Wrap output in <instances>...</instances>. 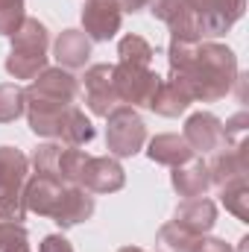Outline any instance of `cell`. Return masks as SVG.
Here are the masks:
<instances>
[{
	"instance_id": "24",
	"label": "cell",
	"mask_w": 249,
	"mask_h": 252,
	"mask_svg": "<svg viewBox=\"0 0 249 252\" xmlns=\"http://www.w3.org/2000/svg\"><path fill=\"white\" fill-rule=\"evenodd\" d=\"M220 190V199L226 205V211H232L238 220H249V188L247 179H238V182H229L223 185Z\"/></svg>"
},
{
	"instance_id": "4",
	"label": "cell",
	"mask_w": 249,
	"mask_h": 252,
	"mask_svg": "<svg viewBox=\"0 0 249 252\" xmlns=\"http://www.w3.org/2000/svg\"><path fill=\"white\" fill-rule=\"evenodd\" d=\"M106 144H109V153L118 156V158H129L135 153L144 150L147 144V126L141 121V115L132 109V106H115L109 115H106Z\"/></svg>"
},
{
	"instance_id": "1",
	"label": "cell",
	"mask_w": 249,
	"mask_h": 252,
	"mask_svg": "<svg viewBox=\"0 0 249 252\" xmlns=\"http://www.w3.org/2000/svg\"><path fill=\"white\" fill-rule=\"evenodd\" d=\"M167 62H170V79L185 88L190 100L217 103L238 82V59L226 44L170 41Z\"/></svg>"
},
{
	"instance_id": "18",
	"label": "cell",
	"mask_w": 249,
	"mask_h": 252,
	"mask_svg": "<svg viewBox=\"0 0 249 252\" xmlns=\"http://www.w3.org/2000/svg\"><path fill=\"white\" fill-rule=\"evenodd\" d=\"M91 214H94V196L85 188H79V185H67L62 193V202H59V208L53 214V220L62 229H70V226L88 220Z\"/></svg>"
},
{
	"instance_id": "6",
	"label": "cell",
	"mask_w": 249,
	"mask_h": 252,
	"mask_svg": "<svg viewBox=\"0 0 249 252\" xmlns=\"http://www.w3.org/2000/svg\"><path fill=\"white\" fill-rule=\"evenodd\" d=\"M161 85V76L150 67H132V64H115V88L124 106H147L153 103L156 91Z\"/></svg>"
},
{
	"instance_id": "10",
	"label": "cell",
	"mask_w": 249,
	"mask_h": 252,
	"mask_svg": "<svg viewBox=\"0 0 249 252\" xmlns=\"http://www.w3.org/2000/svg\"><path fill=\"white\" fill-rule=\"evenodd\" d=\"M124 21V9L118 0H85L82 9V27L91 41H109L118 35Z\"/></svg>"
},
{
	"instance_id": "29",
	"label": "cell",
	"mask_w": 249,
	"mask_h": 252,
	"mask_svg": "<svg viewBox=\"0 0 249 252\" xmlns=\"http://www.w3.org/2000/svg\"><path fill=\"white\" fill-rule=\"evenodd\" d=\"M196 252H235V250L226 241H220V238H202L196 244Z\"/></svg>"
},
{
	"instance_id": "13",
	"label": "cell",
	"mask_w": 249,
	"mask_h": 252,
	"mask_svg": "<svg viewBox=\"0 0 249 252\" xmlns=\"http://www.w3.org/2000/svg\"><path fill=\"white\" fill-rule=\"evenodd\" d=\"M64 188H67V185L50 179V176L35 173V176L27 179V185H24V208H27V211H35L38 217H50V220H53V214H56V208H59V202H62Z\"/></svg>"
},
{
	"instance_id": "15",
	"label": "cell",
	"mask_w": 249,
	"mask_h": 252,
	"mask_svg": "<svg viewBox=\"0 0 249 252\" xmlns=\"http://www.w3.org/2000/svg\"><path fill=\"white\" fill-rule=\"evenodd\" d=\"M176 226L187 229L190 235H208L217 223V205L208 199V196H193V199H185L179 208H176V217H173Z\"/></svg>"
},
{
	"instance_id": "30",
	"label": "cell",
	"mask_w": 249,
	"mask_h": 252,
	"mask_svg": "<svg viewBox=\"0 0 249 252\" xmlns=\"http://www.w3.org/2000/svg\"><path fill=\"white\" fill-rule=\"evenodd\" d=\"M3 252H30V244H27V232H21L18 238H12V241L3 247Z\"/></svg>"
},
{
	"instance_id": "20",
	"label": "cell",
	"mask_w": 249,
	"mask_h": 252,
	"mask_svg": "<svg viewBox=\"0 0 249 252\" xmlns=\"http://www.w3.org/2000/svg\"><path fill=\"white\" fill-rule=\"evenodd\" d=\"M190 103H193L190 94H187L179 82H173V79L164 82V79H161V85H158V91H156L150 109H153L156 115H161V118H179L182 112H187Z\"/></svg>"
},
{
	"instance_id": "14",
	"label": "cell",
	"mask_w": 249,
	"mask_h": 252,
	"mask_svg": "<svg viewBox=\"0 0 249 252\" xmlns=\"http://www.w3.org/2000/svg\"><path fill=\"white\" fill-rule=\"evenodd\" d=\"M182 138L193 153H217L223 147V124L211 115V112H196L185 121Z\"/></svg>"
},
{
	"instance_id": "32",
	"label": "cell",
	"mask_w": 249,
	"mask_h": 252,
	"mask_svg": "<svg viewBox=\"0 0 249 252\" xmlns=\"http://www.w3.org/2000/svg\"><path fill=\"white\" fill-rule=\"evenodd\" d=\"M118 252H144V250H138V247H124V250H118Z\"/></svg>"
},
{
	"instance_id": "7",
	"label": "cell",
	"mask_w": 249,
	"mask_h": 252,
	"mask_svg": "<svg viewBox=\"0 0 249 252\" xmlns=\"http://www.w3.org/2000/svg\"><path fill=\"white\" fill-rule=\"evenodd\" d=\"M24 97H35V100H47V103H62L73 106L79 97V79L64 70V67H44L27 88Z\"/></svg>"
},
{
	"instance_id": "11",
	"label": "cell",
	"mask_w": 249,
	"mask_h": 252,
	"mask_svg": "<svg viewBox=\"0 0 249 252\" xmlns=\"http://www.w3.org/2000/svg\"><path fill=\"white\" fill-rule=\"evenodd\" d=\"M150 9L158 21L167 24L170 30V41H187V44H196L202 41L199 32H196V21L193 15L187 12L185 0H150Z\"/></svg>"
},
{
	"instance_id": "2",
	"label": "cell",
	"mask_w": 249,
	"mask_h": 252,
	"mask_svg": "<svg viewBox=\"0 0 249 252\" xmlns=\"http://www.w3.org/2000/svg\"><path fill=\"white\" fill-rule=\"evenodd\" d=\"M50 32L38 18H24V24L12 32V50L6 56V73L15 79H35L47 67Z\"/></svg>"
},
{
	"instance_id": "3",
	"label": "cell",
	"mask_w": 249,
	"mask_h": 252,
	"mask_svg": "<svg viewBox=\"0 0 249 252\" xmlns=\"http://www.w3.org/2000/svg\"><path fill=\"white\" fill-rule=\"evenodd\" d=\"M27 179H30V158L15 147H0V220L24 223Z\"/></svg>"
},
{
	"instance_id": "28",
	"label": "cell",
	"mask_w": 249,
	"mask_h": 252,
	"mask_svg": "<svg viewBox=\"0 0 249 252\" xmlns=\"http://www.w3.org/2000/svg\"><path fill=\"white\" fill-rule=\"evenodd\" d=\"M21 232H27L24 223H6V220H0V252H3V247H6L12 238H18Z\"/></svg>"
},
{
	"instance_id": "17",
	"label": "cell",
	"mask_w": 249,
	"mask_h": 252,
	"mask_svg": "<svg viewBox=\"0 0 249 252\" xmlns=\"http://www.w3.org/2000/svg\"><path fill=\"white\" fill-rule=\"evenodd\" d=\"M173 188L179 196L193 199V196H205V190L211 188V173H208V164L202 158H190L185 164L173 167V176H170Z\"/></svg>"
},
{
	"instance_id": "22",
	"label": "cell",
	"mask_w": 249,
	"mask_h": 252,
	"mask_svg": "<svg viewBox=\"0 0 249 252\" xmlns=\"http://www.w3.org/2000/svg\"><path fill=\"white\" fill-rule=\"evenodd\" d=\"M202 238L190 235L187 229L176 226V223H164L156 235V250L158 252H196V244Z\"/></svg>"
},
{
	"instance_id": "25",
	"label": "cell",
	"mask_w": 249,
	"mask_h": 252,
	"mask_svg": "<svg viewBox=\"0 0 249 252\" xmlns=\"http://www.w3.org/2000/svg\"><path fill=\"white\" fill-rule=\"evenodd\" d=\"M27 112V100H24V88L6 82L0 85V124H12Z\"/></svg>"
},
{
	"instance_id": "31",
	"label": "cell",
	"mask_w": 249,
	"mask_h": 252,
	"mask_svg": "<svg viewBox=\"0 0 249 252\" xmlns=\"http://www.w3.org/2000/svg\"><path fill=\"white\" fill-rule=\"evenodd\" d=\"M118 3H121V9H124V12H132V15L150 6V0H118Z\"/></svg>"
},
{
	"instance_id": "21",
	"label": "cell",
	"mask_w": 249,
	"mask_h": 252,
	"mask_svg": "<svg viewBox=\"0 0 249 252\" xmlns=\"http://www.w3.org/2000/svg\"><path fill=\"white\" fill-rule=\"evenodd\" d=\"M59 141L67 144V147H82V144L94 141V126L85 118L82 109L67 106V112H64V118H62V126H59Z\"/></svg>"
},
{
	"instance_id": "26",
	"label": "cell",
	"mask_w": 249,
	"mask_h": 252,
	"mask_svg": "<svg viewBox=\"0 0 249 252\" xmlns=\"http://www.w3.org/2000/svg\"><path fill=\"white\" fill-rule=\"evenodd\" d=\"M24 18V0H0V35H12Z\"/></svg>"
},
{
	"instance_id": "5",
	"label": "cell",
	"mask_w": 249,
	"mask_h": 252,
	"mask_svg": "<svg viewBox=\"0 0 249 252\" xmlns=\"http://www.w3.org/2000/svg\"><path fill=\"white\" fill-rule=\"evenodd\" d=\"M185 6L196 21L199 38H217L241 21L247 0H185Z\"/></svg>"
},
{
	"instance_id": "9",
	"label": "cell",
	"mask_w": 249,
	"mask_h": 252,
	"mask_svg": "<svg viewBox=\"0 0 249 252\" xmlns=\"http://www.w3.org/2000/svg\"><path fill=\"white\" fill-rule=\"evenodd\" d=\"M76 185L88 193H115L126 185V173L121 161L112 156H88Z\"/></svg>"
},
{
	"instance_id": "19",
	"label": "cell",
	"mask_w": 249,
	"mask_h": 252,
	"mask_svg": "<svg viewBox=\"0 0 249 252\" xmlns=\"http://www.w3.org/2000/svg\"><path fill=\"white\" fill-rule=\"evenodd\" d=\"M147 156H150L156 164L179 167V164L190 161L196 153L187 147V141L182 138V135H173V132H167V135H156V138L150 141V147H147Z\"/></svg>"
},
{
	"instance_id": "27",
	"label": "cell",
	"mask_w": 249,
	"mask_h": 252,
	"mask_svg": "<svg viewBox=\"0 0 249 252\" xmlns=\"http://www.w3.org/2000/svg\"><path fill=\"white\" fill-rule=\"evenodd\" d=\"M38 252H73V247L67 244V238H64V235H47V238L41 241Z\"/></svg>"
},
{
	"instance_id": "8",
	"label": "cell",
	"mask_w": 249,
	"mask_h": 252,
	"mask_svg": "<svg viewBox=\"0 0 249 252\" xmlns=\"http://www.w3.org/2000/svg\"><path fill=\"white\" fill-rule=\"evenodd\" d=\"M82 79H85V106L91 109V115L106 118L115 106H121L115 88V64H91Z\"/></svg>"
},
{
	"instance_id": "12",
	"label": "cell",
	"mask_w": 249,
	"mask_h": 252,
	"mask_svg": "<svg viewBox=\"0 0 249 252\" xmlns=\"http://www.w3.org/2000/svg\"><path fill=\"white\" fill-rule=\"evenodd\" d=\"M208 173H211V185L214 188H223L229 182H238V179H247L249 173V150L247 141L235 144V147H220L208 164Z\"/></svg>"
},
{
	"instance_id": "16",
	"label": "cell",
	"mask_w": 249,
	"mask_h": 252,
	"mask_svg": "<svg viewBox=\"0 0 249 252\" xmlns=\"http://www.w3.org/2000/svg\"><path fill=\"white\" fill-rule=\"evenodd\" d=\"M53 56H56L59 67H64V70L85 67L88 59H91V38L82 30H64L53 44Z\"/></svg>"
},
{
	"instance_id": "23",
	"label": "cell",
	"mask_w": 249,
	"mask_h": 252,
	"mask_svg": "<svg viewBox=\"0 0 249 252\" xmlns=\"http://www.w3.org/2000/svg\"><path fill=\"white\" fill-rule=\"evenodd\" d=\"M118 56H121V64H132V67H150L156 50L147 38L141 35H126L121 38V47H118Z\"/></svg>"
}]
</instances>
